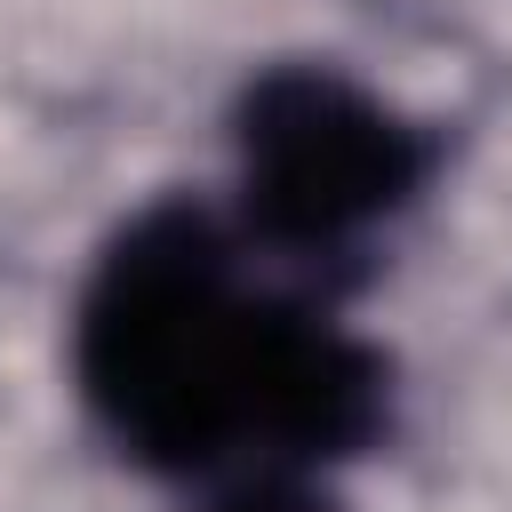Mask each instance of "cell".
Here are the masks:
<instances>
[{
  "mask_svg": "<svg viewBox=\"0 0 512 512\" xmlns=\"http://www.w3.org/2000/svg\"><path fill=\"white\" fill-rule=\"evenodd\" d=\"M72 376L152 472H320L392 424V368L328 304L248 280L240 232L160 200L112 232L72 312Z\"/></svg>",
  "mask_w": 512,
  "mask_h": 512,
  "instance_id": "6da1fadb",
  "label": "cell"
},
{
  "mask_svg": "<svg viewBox=\"0 0 512 512\" xmlns=\"http://www.w3.org/2000/svg\"><path fill=\"white\" fill-rule=\"evenodd\" d=\"M240 232L280 264H336L432 184V128L336 64H272L232 112Z\"/></svg>",
  "mask_w": 512,
  "mask_h": 512,
  "instance_id": "7a4b0ae2",
  "label": "cell"
},
{
  "mask_svg": "<svg viewBox=\"0 0 512 512\" xmlns=\"http://www.w3.org/2000/svg\"><path fill=\"white\" fill-rule=\"evenodd\" d=\"M208 512H344L312 472H280V464H256V472H240L232 488H216V504Z\"/></svg>",
  "mask_w": 512,
  "mask_h": 512,
  "instance_id": "3957f363",
  "label": "cell"
}]
</instances>
